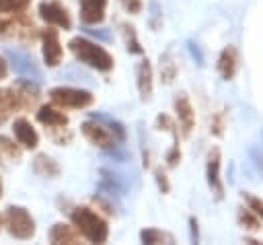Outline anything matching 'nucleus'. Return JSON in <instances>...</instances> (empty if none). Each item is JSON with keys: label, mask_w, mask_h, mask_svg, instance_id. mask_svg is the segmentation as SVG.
<instances>
[{"label": "nucleus", "mask_w": 263, "mask_h": 245, "mask_svg": "<svg viewBox=\"0 0 263 245\" xmlns=\"http://www.w3.org/2000/svg\"><path fill=\"white\" fill-rule=\"evenodd\" d=\"M37 97V84H31L29 80H21L12 89H0V124H4L14 111L35 105Z\"/></svg>", "instance_id": "obj_1"}, {"label": "nucleus", "mask_w": 263, "mask_h": 245, "mask_svg": "<svg viewBox=\"0 0 263 245\" xmlns=\"http://www.w3.org/2000/svg\"><path fill=\"white\" fill-rule=\"evenodd\" d=\"M68 45L78 62H82L95 70H101V72H109L113 68V56L99 43H95L86 37H74V39H70Z\"/></svg>", "instance_id": "obj_2"}, {"label": "nucleus", "mask_w": 263, "mask_h": 245, "mask_svg": "<svg viewBox=\"0 0 263 245\" xmlns=\"http://www.w3.org/2000/svg\"><path fill=\"white\" fill-rule=\"evenodd\" d=\"M70 218L76 226V231L92 241V243H105L107 237H109V226L105 222V218H101L95 210H90L88 206H76L72 212H70Z\"/></svg>", "instance_id": "obj_3"}, {"label": "nucleus", "mask_w": 263, "mask_h": 245, "mask_svg": "<svg viewBox=\"0 0 263 245\" xmlns=\"http://www.w3.org/2000/svg\"><path fill=\"white\" fill-rule=\"evenodd\" d=\"M49 99L53 105L64 109H84L95 101L90 91L74 89V86H55L49 91Z\"/></svg>", "instance_id": "obj_4"}, {"label": "nucleus", "mask_w": 263, "mask_h": 245, "mask_svg": "<svg viewBox=\"0 0 263 245\" xmlns=\"http://www.w3.org/2000/svg\"><path fill=\"white\" fill-rule=\"evenodd\" d=\"M6 226H8V233L16 239H31L35 235V222L31 218V214L23 208V206H8L6 208Z\"/></svg>", "instance_id": "obj_5"}, {"label": "nucleus", "mask_w": 263, "mask_h": 245, "mask_svg": "<svg viewBox=\"0 0 263 245\" xmlns=\"http://www.w3.org/2000/svg\"><path fill=\"white\" fill-rule=\"evenodd\" d=\"M80 130H82V134H84V138L92 144V146H97V148H103V150H113L115 146H117V138H115V134L105 126V124H101V121H97V119H88V121H84L82 126H80Z\"/></svg>", "instance_id": "obj_6"}, {"label": "nucleus", "mask_w": 263, "mask_h": 245, "mask_svg": "<svg viewBox=\"0 0 263 245\" xmlns=\"http://www.w3.org/2000/svg\"><path fill=\"white\" fill-rule=\"evenodd\" d=\"M220 167H222V154L218 146H212L208 150V161H205V177H208V185L212 189V196L216 202L224 200V181L220 177Z\"/></svg>", "instance_id": "obj_7"}, {"label": "nucleus", "mask_w": 263, "mask_h": 245, "mask_svg": "<svg viewBox=\"0 0 263 245\" xmlns=\"http://www.w3.org/2000/svg\"><path fill=\"white\" fill-rule=\"evenodd\" d=\"M39 16L47 25H55V27H60L64 31H68L72 27V19H70L68 8L58 0H43L39 4Z\"/></svg>", "instance_id": "obj_8"}, {"label": "nucleus", "mask_w": 263, "mask_h": 245, "mask_svg": "<svg viewBox=\"0 0 263 245\" xmlns=\"http://www.w3.org/2000/svg\"><path fill=\"white\" fill-rule=\"evenodd\" d=\"M8 56H10V62H12L14 72H16L23 80H29V82H33V84H39V82H41V70L37 68L35 60H33L29 54L8 49Z\"/></svg>", "instance_id": "obj_9"}, {"label": "nucleus", "mask_w": 263, "mask_h": 245, "mask_svg": "<svg viewBox=\"0 0 263 245\" xmlns=\"http://www.w3.org/2000/svg\"><path fill=\"white\" fill-rule=\"evenodd\" d=\"M41 43H43V60L47 66H58L62 62V45H60V35L55 29H43L41 31Z\"/></svg>", "instance_id": "obj_10"}, {"label": "nucleus", "mask_w": 263, "mask_h": 245, "mask_svg": "<svg viewBox=\"0 0 263 245\" xmlns=\"http://www.w3.org/2000/svg\"><path fill=\"white\" fill-rule=\"evenodd\" d=\"M220 76L224 80H232L240 68V56H238V49L234 45H226L220 56H218V64H216Z\"/></svg>", "instance_id": "obj_11"}, {"label": "nucleus", "mask_w": 263, "mask_h": 245, "mask_svg": "<svg viewBox=\"0 0 263 245\" xmlns=\"http://www.w3.org/2000/svg\"><path fill=\"white\" fill-rule=\"evenodd\" d=\"M175 111H177V117H179V124H181V130H183V136H189L193 126H195V111L191 107V101L185 93H179L177 99H175Z\"/></svg>", "instance_id": "obj_12"}, {"label": "nucleus", "mask_w": 263, "mask_h": 245, "mask_svg": "<svg viewBox=\"0 0 263 245\" xmlns=\"http://www.w3.org/2000/svg\"><path fill=\"white\" fill-rule=\"evenodd\" d=\"M107 10V0H80V21L84 25L103 23Z\"/></svg>", "instance_id": "obj_13"}, {"label": "nucleus", "mask_w": 263, "mask_h": 245, "mask_svg": "<svg viewBox=\"0 0 263 245\" xmlns=\"http://www.w3.org/2000/svg\"><path fill=\"white\" fill-rule=\"evenodd\" d=\"M12 132H14L16 140H18V144H23L25 148H35V146L39 144V134L35 132V128H33L25 117L14 119Z\"/></svg>", "instance_id": "obj_14"}, {"label": "nucleus", "mask_w": 263, "mask_h": 245, "mask_svg": "<svg viewBox=\"0 0 263 245\" xmlns=\"http://www.w3.org/2000/svg\"><path fill=\"white\" fill-rule=\"evenodd\" d=\"M136 78H138V91H140V99L142 101H148L152 97V66L146 60H142L138 64V70H136Z\"/></svg>", "instance_id": "obj_15"}, {"label": "nucleus", "mask_w": 263, "mask_h": 245, "mask_svg": "<svg viewBox=\"0 0 263 245\" xmlns=\"http://www.w3.org/2000/svg\"><path fill=\"white\" fill-rule=\"evenodd\" d=\"M37 121L43 124V126H47V128H55V130H64V128L68 126V117H66L62 111H58L55 107H51V105L39 107V111H37Z\"/></svg>", "instance_id": "obj_16"}, {"label": "nucleus", "mask_w": 263, "mask_h": 245, "mask_svg": "<svg viewBox=\"0 0 263 245\" xmlns=\"http://www.w3.org/2000/svg\"><path fill=\"white\" fill-rule=\"evenodd\" d=\"M49 241L51 243H78L80 241V233L68 224H53L49 231Z\"/></svg>", "instance_id": "obj_17"}, {"label": "nucleus", "mask_w": 263, "mask_h": 245, "mask_svg": "<svg viewBox=\"0 0 263 245\" xmlns=\"http://www.w3.org/2000/svg\"><path fill=\"white\" fill-rule=\"evenodd\" d=\"M33 171L41 177H58L60 175V167L53 159H49L47 154H39L33 161Z\"/></svg>", "instance_id": "obj_18"}, {"label": "nucleus", "mask_w": 263, "mask_h": 245, "mask_svg": "<svg viewBox=\"0 0 263 245\" xmlns=\"http://www.w3.org/2000/svg\"><path fill=\"white\" fill-rule=\"evenodd\" d=\"M21 159V148L6 136H0V163H16Z\"/></svg>", "instance_id": "obj_19"}, {"label": "nucleus", "mask_w": 263, "mask_h": 245, "mask_svg": "<svg viewBox=\"0 0 263 245\" xmlns=\"http://www.w3.org/2000/svg\"><path fill=\"white\" fill-rule=\"evenodd\" d=\"M119 27H121V33H123V39H125V47H127V51H129V54H142V51H144V47H142V45H140V41H138L136 27H134V25H129V23H121Z\"/></svg>", "instance_id": "obj_20"}, {"label": "nucleus", "mask_w": 263, "mask_h": 245, "mask_svg": "<svg viewBox=\"0 0 263 245\" xmlns=\"http://www.w3.org/2000/svg\"><path fill=\"white\" fill-rule=\"evenodd\" d=\"M238 224L245 229V231H251V233H257L261 229V220L259 216L251 210V208H238Z\"/></svg>", "instance_id": "obj_21"}, {"label": "nucleus", "mask_w": 263, "mask_h": 245, "mask_svg": "<svg viewBox=\"0 0 263 245\" xmlns=\"http://www.w3.org/2000/svg\"><path fill=\"white\" fill-rule=\"evenodd\" d=\"M175 74H177V64L173 62L171 54L160 56V80H162L164 84H168V82H173Z\"/></svg>", "instance_id": "obj_22"}, {"label": "nucleus", "mask_w": 263, "mask_h": 245, "mask_svg": "<svg viewBox=\"0 0 263 245\" xmlns=\"http://www.w3.org/2000/svg\"><path fill=\"white\" fill-rule=\"evenodd\" d=\"M140 241L142 243H150V245H156V243H173V237L171 235H164L162 231L158 229H144L140 233Z\"/></svg>", "instance_id": "obj_23"}, {"label": "nucleus", "mask_w": 263, "mask_h": 245, "mask_svg": "<svg viewBox=\"0 0 263 245\" xmlns=\"http://www.w3.org/2000/svg\"><path fill=\"white\" fill-rule=\"evenodd\" d=\"M156 126H158V130L171 132V136H173V144H179V132H177V124H175V121H173L168 115L160 113V115L156 117Z\"/></svg>", "instance_id": "obj_24"}, {"label": "nucleus", "mask_w": 263, "mask_h": 245, "mask_svg": "<svg viewBox=\"0 0 263 245\" xmlns=\"http://www.w3.org/2000/svg\"><path fill=\"white\" fill-rule=\"evenodd\" d=\"M31 0H0V12H23Z\"/></svg>", "instance_id": "obj_25"}, {"label": "nucleus", "mask_w": 263, "mask_h": 245, "mask_svg": "<svg viewBox=\"0 0 263 245\" xmlns=\"http://www.w3.org/2000/svg\"><path fill=\"white\" fill-rule=\"evenodd\" d=\"M242 198H245V202L249 204V208L263 220V200L257 198V196H253L251 191H242Z\"/></svg>", "instance_id": "obj_26"}, {"label": "nucleus", "mask_w": 263, "mask_h": 245, "mask_svg": "<svg viewBox=\"0 0 263 245\" xmlns=\"http://www.w3.org/2000/svg\"><path fill=\"white\" fill-rule=\"evenodd\" d=\"M212 134L214 136H222L224 134V113L222 111H218V113H214V117H212Z\"/></svg>", "instance_id": "obj_27"}, {"label": "nucleus", "mask_w": 263, "mask_h": 245, "mask_svg": "<svg viewBox=\"0 0 263 245\" xmlns=\"http://www.w3.org/2000/svg\"><path fill=\"white\" fill-rule=\"evenodd\" d=\"M166 165L168 167H177L179 165V161H181V148H179V144H173L171 146V150L166 152Z\"/></svg>", "instance_id": "obj_28"}, {"label": "nucleus", "mask_w": 263, "mask_h": 245, "mask_svg": "<svg viewBox=\"0 0 263 245\" xmlns=\"http://www.w3.org/2000/svg\"><path fill=\"white\" fill-rule=\"evenodd\" d=\"M119 2H121V6H123L129 14H138V12L142 10V4H144L142 0H119Z\"/></svg>", "instance_id": "obj_29"}, {"label": "nucleus", "mask_w": 263, "mask_h": 245, "mask_svg": "<svg viewBox=\"0 0 263 245\" xmlns=\"http://www.w3.org/2000/svg\"><path fill=\"white\" fill-rule=\"evenodd\" d=\"M154 177H156V183H158V189H160L162 194H166V191L171 189V185H168V179H166V175L162 173V169H156V171H154Z\"/></svg>", "instance_id": "obj_30"}, {"label": "nucleus", "mask_w": 263, "mask_h": 245, "mask_svg": "<svg viewBox=\"0 0 263 245\" xmlns=\"http://www.w3.org/2000/svg\"><path fill=\"white\" fill-rule=\"evenodd\" d=\"M189 45V51H191V56H193V60L199 64V66H203L205 64V60H203V54H201V49L197 47V43H193V41H189L187 43Z\"/></svg>", "instance_id": "obj_31"}, {"label": "nucleus", "mask_w": 263, "mask_h": 245, "mask_svg": "<svg viewBox=\"0 0 263 245\" xmlns=\"http://www.w3.org/2000/svg\"><path fill=\"white\" fill-rule=\"evenodd\" d=\"M189 226H191V241L199 243V229H197V218L195 216L189 218Z\"/></svg>", "instance_id": "obj_32"}, {"label": "nucleus", "mask_w": 263, "mask_h": 245, "mask_svg": "<svg viewBox=\"0 0 263 245\" xmlns=\"http://www.w3.org/2000/svg\"><path fill=\"white\" fill-rule=\"evenodd\" d=\"M6 74H8V66H6L4 58H0V80H4V78H6Z\"/></svg>", "instance_id": "obj_33"}, {"label": "nucleus", "mask_w": 263, "mask_h": 245, "mask_svg": "<svg viewBox=\"0 0 263 245\" xmlns=\"http://www.w3.org/2000/svg\"><path fill=\"white\" fill-rule=\"evenodd\" d=\"M253 159H255V165L259 167V171H263V154H257V150H253Z\"/></svg>", "instance_id": "obj_34"}, {"label": "nucleus", "mask_w": 263, "mask_h": 245, "mask_svg": "<svg viewBox=\"0 0 263 245\" xmlns=\"http://www.w3.org/2000/svg\"><path fill=\"white\" fill-rule=\"evenodd\" d=\"M0 198H2V181H0Z\"/></svg>", "instance_id": "obj_35"}]
</instances>
